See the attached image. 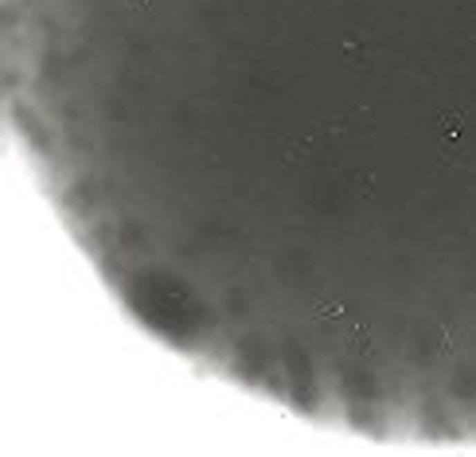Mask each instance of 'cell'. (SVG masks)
Returning <instances> with one entry per match:
<instances>
[{"mask_svg": "<svg viewBox=\"0 0 476 457\" xmlns=\"http://www.w3.org/2000/svg\"><path fill=\"white\" fill-rule=\"evenodd\" d=\"M441 133L453 141V137H461V114H445L441 118Z\"/></svg>", "mask_w": 476, "mask_h": 457, "instance_id": "cell-1", "label": "cell"}, {"mask_svg": "<svg viewBox=\"0 0 476 457\" xmlns=\"http://www.w3.org/2000/svg\"><path fill=\"white\" fill-rule=\"evenodd\" d=\"M129 8H137V12H141V8H149V0H129Z\"/></svg>", "mask_w": 476, "mask_h": 457, "instance_id": "cell-2", "label": "cell"}]
</instances>
